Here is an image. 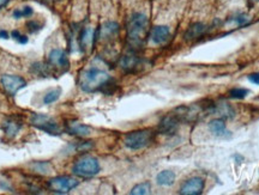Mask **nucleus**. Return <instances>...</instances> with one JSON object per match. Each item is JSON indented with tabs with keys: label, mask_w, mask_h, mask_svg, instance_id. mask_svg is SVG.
<instances>
[{
	"label": "nucleus",
	"mask_w": 259,
	"mask_h": 195,
	"mask_svg": "<svg viewBox=\"0 0 259 195\" xmlns=\"http://www.w3.org/2000/svg\"><path fill=\"white\" fill-rule=\"evenodd\" d=\"M248 81L251 83H253L255 85H259V72L257 73H252V75L248 76Z\"/></svg>",
	"instance_id": "7c9ffc66"
},
{
	"label": "nucleus",
	"mask_w": 259,
	"mask_h": 195,
	"mask_svg": "<svg viewBox=\"0 0 259 195\" xmlns=\"http://www.w3.org/2000/svg\"><path fill=\"white\" fill-rule=\"evenodd\" d=\"M209 129L217 138H229L232 133L227 129V126L223 119H214L209 122Z\"/></svg>",
	"instance_id": "6ab92c4d"
},
{
	"label": "nucleus",
	"mask_w": 259,
	"mask_h": 195,
	"mask_svg": "<svg viewBox=\"0 0 259 195\" xmlns=\"http://www.w3.org/2000/svg\"><path fill=\"white\" fill-rule=\"evenodd\" d=\"M35 10L31 5H23L22 8H16L12 10L11 18L15 21H22V19H29L34 17Z\"/></svg>",
	"instance_id": "412c9836"
},
{
	"label": "nucleus",
	"mask_w": 259,
	"mask_h": 195,
	"mask_svg": "<svg viewBox=\"0 0 259 195\" xmlns=\"http://www.w3.org/2000/svg\"><path fill=\"white\" fill-rule=\"evenodd\" d=\"M171 37H172L171 28L165 24L153 25V27L150 28V31L148 35V40L151 41V42L153 44H156V46L166 44L169 40H171Z\"/></svg>",
	"instance_id": "ddd939ff"
},
{
	"label": "nucleus",
	"mask_w": 259,
	"mask_h": 195,
	"mask_svg": "<svg viewBox=\"0 0 259 195\" xmlns=\"http://www.w3.org/2000/svg\"><path fill=\"white\" fill-rule=\"evenodd\" d=\"M35 2H37L38 4H41L43 6H48V8H49V6L53 5V3H56V0H35Z\"/></svg>",
	"instance_id": "473e14b6"
},
{
	"label": "nucleus",
	"mask_w": 259,
	"mask_h": 195,
	"mask_svg": "<svg viewBox=\"0 0 259 195\" xmlns=\"http://www.w3.org/2000/svg\"><path fill=\"white\" fill-rule=\"evenodd\" d=\"M23 128V120L17 115L6 117L3 122V131L9 139H14Z\"/></svg>",
	"instance_id": "f3484780"
},
{
	"label": "nucleus",
	"mask_w": 259,
	"mask_h": 195,
	"mask_svg": "<svg viewBox=\"0 0 259 195\" xmlns=\"http://www.w3.org/2000/svg\"><path fill=\"white\" fill-rule=\"evenodd\" d=\"M78 86L85 94L101 92L103 95H113L117 90V82L107 71L92 66L79 73Z\"/></svg>",
	"instance_id": "f257e3e1"
},
{
	"label": "nucleus",
	"mask_w": 259,
	"mask_h": 195,
	"mask_svg": "<svg viewBox=\"0 0 259 195\" xmlns=\"http://www.w3.org/2000/svg\"><path fill=\"white\" fill-rule=\"evenodd\" d=\"M121 30L120 24L117 21H106L97 28L98 41H112L119 36Z\"/></svg>",
	"instance_id": "4468645a"
},
{
	"label": "nucleus",
	"mask_w": 259,
	"mask_h": 195,
	"mask_svg": "<svg viewBox=\"0 0 259 195\" xmlns=\"http://www.w3.org/2000/svg\"><path fill=\"white\" fill-rule=\"evenodd\" d=\"M79 186V181L76 176L60 175L49 178L46 183V188L54 194H69L70 191L76 189Z\"/></svg>",
	"instance_id": "423d86ee"
},
{
	"label": "nucleus",
	"mask_w": 259,
	"mask_h": 195,
	"mask_svg": "<svg viewBox=\"0 0 259 195\" xmlns=\"http://www.w3.org/2000/svg\"><path fill=\"white\" fill-rule=\"evenodd\" d=\"M10 3H11V0H0V12H2L4 9L8 8Z\"/></svg>",
	"instance_id": "f704fd0d"
},
{
	"label": "nucleus",
	"mask_w": 259,
	"mask_h": 195,
	"mask_svg": "<svg viewBox=\"0 0 259 195\" xmlns=\"http://www.w3.org/2000/svg\"><path fill=\"white\" fill-rule=\"evenodd\" d=\"M252 2H259V0H252Z\"/></svg>",
	"instance_id": "c9c22d12"
},
{
	"label": "nucleus",
	"mask_w": 259,
	"mask_h": 195,
	"mask_svg": "<svg viewBox=\"0 0 259 195\" xmlns=\"http://www.w3.org/2000/svg\"><path fill=\"white\" fill-rule=\"evenodd\" d=\"M64 132L69 136L76 137V138L79 139H85L88 137H90L92 133V129L90 126L88 124L82 123L81 121L78 120H67L64 123Z\"/></svg>",
	"instance_id": "9b49d317"
},
{
	"label": "nucleus",
	"mask_w": 259,
	"mask_h": 195,
	"mask_svg": "<svg viewBox=\"0 0 259 195\" xmlns=\"http://www.w3.org/2000/svg\"><path fill=\"white\" fill-rule=\"evenodd\" d=\"M62 92L63 91L60 88L50 89V90H48L42 97V104L50 105V104L56 103V102L59 101L60 96H62Z\"/></svg>",
	"instance_id": "bb28decb"
},
{
	"label": "nucleus",
	"mask_w": 259,
	"mask_h": 195,
	"mask_svg": "<svg viewBox=\"0 0 259 195\" xmlns=\"http://www.w3.org/2000/svg\"><path fill=\"white\" fill-rule=\"evenodd\" d=\"M209 25L204 22H193L188 25L184 33V40L186 42H194V41L200 40L201 37L205 36L209 33Z\"/></svg>",
	"instance_id": "2eb2a0df"
},
{
	"label": "nucleus",
	"mask_w": 259,
	"mask_h": 195,
	"mask_svg": "<svg viewBox=\"0 0 259 195\" xmlns=\"http://www.w3.org/2000/svg\"><path fill=\"white\" fill-rule=\"evenodd\" d=\"M44 27H46V22L41 21V19L37 18H29L25 22V30L28 31V34L36 35L43 30Z\"/></svg>",
	"instance_id": "5701e85b"
},
{
	"label": "nucleus",
	"mask_w": 259,
	"mask_h": 195,
	"mask_svg": "<svg viewBox=\"0 0 259 195\" xmlns=\"http://www.w3.org/2000/svg\"><path fill=\"white\" fill-rule=\"evenodd\" d=\"M204 187H205V182L203 178L194 176L188 178L181 184L179 193L182 195H199L203 193Z\"/></svg>",
	"instance_id": "dca6fc26"
},
{
	"label": "nucleus",
	"mask_w": 259,
	"mask_h": 195,
	"mask_svg": "<svg viewBox=\"0 0 259 195\" xmlns=\"http://www.w3.org/2000/svg\"><path fill=\"white\" fill-rule=\"evenodd\" d=\"M47 62L57 73L67 72L70 69V59L67 50L63 48H53L47 54Z\"/></svg>",
	"instance_id": "6e6552de"
},
{
	"label": "nucleus",
	"mask_w": 259,
	"mask_h": 195,
	"mask_svg": "<svg viewBox=\"0 0 259 195\" xmlns=\"http://www.w3.org/2000/svg\"><path fill=\"white\" fill-rule=\"evenodd\" d=\"M0 84H2L6 95H9L10 97H15L19 91L27 88L28 82L22 76L4 75L0 78Z\"/></svg>",
	"instance_id": "1a4fd4ad"
},
{
	"label": "nucleus",
	"mask_w": 259,
	"mask_h": 195,
	"mask_svg": "<svg viewBox=\"0 0 259 195\" xmlns=\"http://www.w3.org/2000/svg\"><path fill=\"white\" fill-rule=\"evenodd\" d=\"M22 31L21 30H18V29H14V30L11 31V33H10V35H11V38L14 41H16V42H17V41L19 40V37L22 36Z\"/></svg>",
	"instance_id": "c756f323"
},
{
	"label": "nucleus",
	"mask_w": 259,
	"mask_h": 195,
	"mask_svg": "<svg viewBox=\"0 0 259 195\" xmlns=\"http://www.w3.org/2000/svg\"><path fill=\"white\" fill-rule=\"evenodd\" d=\"M144 62H145V60H144L143 57H140L138 55V53L129 50V53L124 54V55L120 57L119 66L124 72L136 73L138 72L139 70H142Z\"/></svg>",
	"instance_id": "9d476101"
},
{
	"label": "nucleus",
	"mask_w": 259,
	"mask_h": 195,
	"mask_svg": "<svg viewBox=\"0 0 259 195\" xmlns=\"http://www.w3.org/2000/svg\"><path fill=\"white\" fill-rule=\"evenodd\" d=\"M181 121L179 120V117L174 113H169L163 116L160 120L159 126H158V133L163 134V136H174L178 132L179 127H180Z\"/></svg>",
	"instance_id": "f8f14e48"
},
{
	"label": "nucleus",
	"mask_w": 259,
	"mask_h": 195,
	"mask_svg": "<svg viewBox=\"0 0 259 195\" xmlns=\"http://www.w3.org/2000/svg\"><path fill=\"white\" fill-rule=\"evenodd\" d=\"M29 123L34 128L38 131H42L48 136L52 137H60L64 133V129L59 126L54 117L47 114L41 113H33L29 117Z\"/></svg>",
	"instance_id": "39448f33"
},
{
	"label": "nucleus",
	"mask_w": 259,
	"mask_h": 195,
	"mask_svg": "<svg viewBox=\"0 0 259 195\" xmlns=\"http://www.w3.org/2000/svg\"><path fill=\"white\" fill-rule=\"evenodd\" d=\"M150 19L142 11L131 12L126 19V40L131 52L138 53L145 46L150 31Z\"/></svg>",
	"instance_id": "f03ea898"
},
{
	"label": "nucleus",
	"mask_w": 259,
	"mask_h": 195,
	"mask_svg": "<svg viewBox=\"0 0 259 195\" xmlns=\"http://www.w3.org/2000/svg\"><path fill=\"white\" fill-rule=\"evenodd\" d=\"M175 178H177V176H175L174 171L162 170L156 175V183L161 187H171L174 184Z\"/></svg>",
	"instance_id": "4be33fe9"
},
{
	"label": "nucleus",
	"mask_w": 259,
	"mask_h": 195,
	"mask_svg": "<svg viewBox=\"0 0 259 195\" xmlns=\"http://www.w3.org/2000/svg\"><path fill=\"white\" fill-rule=\"evenodd\" d=\"M31 75L35 77H40V78H49V77L56 76V72L50 67L47 61H36L33 62L30 66Z\"/></svg>",
	"instance_id": "a211bd4d"
},
{
	"label": "nucleus",
	"mask_w": 259,
	"mask_h": 195,
	"mask_svg": "<svg viewBox=\"0 0 259 195\" xmlns=\"http://www.w3.org/2000/svg\"><path fill=\"white\" fill-rule=\"evenodd\" d=\"M227 23H234L236 27L242 28L251 23V17L244 12H236L232 17L227 19Z\"/></svg>",
	"instance_id": "a878e982"
},
{
	"label": "nucleus",
	"mask_w": 259,
	"mask_h": 195,
	"mask_svg": "<svg viewBox=\"0 0 259 195\" xmlns=\"http://www.w3.org/2000/svg\"><path fill=\"white\" fill-rule=\"evenodd\" d=\"M29 42V37L27 34H22V36L19 37V40L17 41V43L19 44H27Z\"/></svg>",
	"instance_id": "72a5a7b5"
},
{
	"label": "nucleus",
	"mask_w": 259,
	"mask_h": 195,
	"mask_svg": "<svg viewBox=\"0 0 259 195\" xmlns=\"http://www.w3.org/2000/svg\"><path fill=\"white\" fill-rule=\"evenodd\" d=\"M29 169L34 172V174L40 175V176H48V175L53 174V165L52 163L48 161H37L33 162L29 165Z\"/></svg>",
	"instance_id": "aec40b11"
},
{
	"label": "nucleus",
	"mask_w": 259,
	"mask_h": 195,
	"mask_svg": "<svg viewBox=\"0 0 259 195\" xmlns=\"http://www.w3.org/2000/svg\"><path fill=\"white\" fill-rule=\"evenodd\" d=\"M155 137L156 132L150 128L132 131L125 136L124 145L132 151H139V150L149 148L155 142Z\"/></svg>",
	"instance_id": "20e7f679"
},
{
	"label": "nucleus",
	"mask_w": 259,
	"mask_h": 195,
	"mask_svg": "<svg viewBox=\"0 0 259 195\" xmlns=\"http://www.w3.org/2000/svg\"><path fill=\"white\" fill-rule=\"evenodd\" d=\"M249 94V90L245 88H233L232 90L229 91L230 98H234V100H244Z\"/></svg>",
	"instance_id": "c85d7f7f"
},
{
	"label": "nucleus",
	"mask_w": 259,
	"mask_h": 195,
	"mask_svg": "<svg viewBox=\"0 0 259 195\" xmlns=\"http://www.w3.org/2000/svg\"><path fill=\"white\" fill-rule=\"evenodd\" d=\"M94 148V143L91 140H88V142H78V143H71L67 145L66 151L69 153H83L88 152Z\"/></svg>",
	"instance_id": "b1692460"
},
{
	"label": "nucleus",
	"mask_w": 259,
	"mask_h": 195,
	"mask_svg": "<svg viewBox=\"0 0 259 195\" xmlns=\"http://www.w3.org/2000/svg\"><path fill=\"white\" fill-rule=\"evenodd\" d=\"M101 164L100 161L94 156L84 155L78 158L72 164L71 172L73 176L82 180H88V178L95 177L96 175L100 174Z\"/></svg>",
	"instance_id": "7ed1b4c3"
},
{
	"label": "nucleus",
	"mask_w": 259,
	"mask_h": 195,
	"mask_svg": "<svg viewBox=\"0 0 259 195\" xmlns=\"http://www.w3.org/2000/svg\"><path fill=\"white\" fill-rule=\"evenodd\" d=\"M11 38V35L6 29H0V40H9Z\"/></svg>",
	"instance_id": "2f4dec72"
},
{
	"label": "nucleus",
	"mask_w": 259,
	"mask_h": 195,
	"mask_svg": "<svg viewBox=\"0 0 259 195\" xmlns=\"http://www.w3.org/2000/svg\"><path fill=\"white\" fill-rule=\"evenodd\" d=\"M213 113H216L222 116V119H233L235 115V111L233 107L228 103H221L214 105Z\"/></svg>",
	"instance_id": "393cba45"
},
{
	"label": "nucleus",
	"mask_w": 259,
	"mask_h": 195,
	"mask_svg": "<svg viewBox=\"0 0 259 195\" xmlns=\"http://www.w3.org/2000/svg\"><path fill=\"white\" fill-rule=\"evenodd\" d=\"M150 193H151V183H150L149 181L136 184V186H134L130 191V194L132 195H146Z\"/></svg>",
	"instance_id": "cd10ccee"
},
{
	"label": "nucleus",
	"mask_w": 259,
	"mask_h": 195,
	"mask_svg": "<svg viewBox=\"0 0 259 195\" xmlns=\"http://www.w3.org/2000/svg\"><path fill=\"white\" fill-rule=\"evenodd\" d=\"M97 41V28H92L90 25L79 27L77 31V48L79 52H88L89 49L94 48Z\"/></svg>",
	"instance_id": "0eeeda50"
}]
</instances>
